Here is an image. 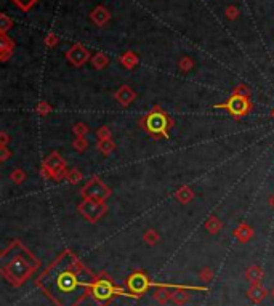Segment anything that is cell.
Returning <instances> with one entry per match:
<instances>
[{
	"mask_svg": "<svg viewBox=\"0 0 274 306\" xmlns=\"http://www.w3.org/2000/svg\"><path fill=\"white\" fill-rule=\"evenodd\" d=\"M46 44H48V45H55L56 44V37L55 36H48V39H46Z\"/></svg>",
	"mask_w": 274,
	"mask_h": 306,
	"instance_id": "obj_13",
	"label": "cell"
},
{
	"mask_svg": "<svg viewBox=\"0 0 274 306\" xmlns=\"http://www.w3.org/2000/svg\"><path fill=\"white\" fill-rule=\"evenodd\" d=\"M87 58H89V51H87L80 44L74 45V47L68 51V60L74 63L75 66H80L82 63H85Z\"/></svg>",
	"mask_w": 274,
	"mask_h": 306,
	"instance_id": "obj_3",
	"label": "cell"
},
{
	"mask_svg": "<svg viewBox=\"0 0 274 306\" xmlns=\"http://www.w3.org/2000/svg\"><path fill=\"white\" fill-rule=\"evenodd\" d=\"M226 108H228L234 115H242L249 109V103H247V100L244 96L236 95V96H232L231 100L228 101Z\"/></svg>",
	"mask_w": 274,
	"mask_h": 306,
	"instance_id": "obj_4",
	"label": "cell"
},
{
	"mask_svg": "<svg viewBox=\"0 0 274 306\" xmlns=\"http://www.w3.org/2000/svg\"><path fill=\"white\" fill-rule=\"evenodd\" d=\"M146 127H148L149 131H153V133H164L165 127H167L165 115L159 114V112H153L146 119Z\"/></svg>",
	"mask_w": 274,
	"mask_h": 306,
	"instance_id": "obj_2",
	"label": "cell"
},
{
	"mask_svg": "<svg viewBox=\"0 0 274 306\" xmlns=\"http://www.w3.org/2000/svg\"><path fill=\"white\" fill-rule=\"evenodd\" d=\"M122 63H124V66H127V67H133L137 65V56L128 51V53L122 56Z\"/></svg>",
	"mask_w": 274,
	"mask_h": 306,
	"instance_id": "obj_8",
	"label": "cell"
},
{
	"mask_svg": "<svg viewBox=\"0 0 274 306\" xmlns=\"http://www.w3.org/2000/svg\"><path fill=\"white\" fill-rule=\"evenodd\" d=\"M13 2L18 5V7L21 8V10H24V11H27L29 8H32L34 5L37 3V0H13Z\"/></svg>",
	"mask_w": 274,
	"mask_h": 306,
	"instance_id": "obj_9",
	"label": "cell"
},
{
	"mask_svg": "<svg viewBox=\"0 0 274 306\" xmlns=\"http://www.w3.org/2000/svg\"><path fill=\"white\" fill-rule=\"evenodd\" d=\"M130 285L135 292H141L143 288L146 287V282H144V278H141V276H133L130 281Z\"/></svg>",
	"mask_w": 274,
	"mask_h": 306,
	"instance_id": "obj_7",
	"label": "cell"
},
{
	"mask_svg": "<svg viewBox=\"0 0 274 306\" xmlns=\"http://www.w3.org/2000/svg\"><path fill=\"white\" fill-rule=\"evenodd\" d=\"M93 65H95L96 67H103L108 65V58L104 56L103 53H98L95 58H93Z\"/></svg>",
	"mask_w": 274,
	"mask_h": 306,
	"instance_id": "obj_10",
	"label": "cell"
},
{
	"mask_svg": "<svg viewBox=\"0 0 274 306\" xmlns=\"http://www.w3.org/2000/svg\"><path fill=\"white\" fill-rule=\"evenodd\" d=\"M109 18H111L109 11L104 7H96L91 13V21L95 22L96 26H104L109 21Z\"/></svg>",
	"mask_w": 274,
	"mask_h": 306,
	"instance_id": "obj_5",
	"label": "cell"
},
{
	"mask_svg": "<svg viewBox=\"0 0 274 306\" xmlns=\"http://www.w3.org/2000/svg\"><path fill=\"white\" fill-rule=\"evenodd\" d=\"M111 292H113V288H111L108 282H98L95 285V295L98 298H108L111 295Z\"/></svg>",
	"mask_w": 274,
	"mask_h": 306,
	"instance_id": "obj_6",
	"label": "cell"
},
{
	"mask_svg": "<svg viewBox=\"0 0 274 306\" xmlns=\"http://www.w3.org/2000/svg\"><path fill=\"white\" fill-rule=\"evenodd\" d=\"M226 15H228V18H231V20L237 18V8H234V7H229L228 10H226Z\"/></svg>",
	"mask_w": 274,
	"mask_h": 306,
	"instance_id": "obj_12",
	"label": "cell"
},
{
	"mask_svg": "<svg viewBox=\"0 0 274 306\" xmlns=\"http://www.w3.org/2000/svg\"><path fill=\"white\" fill-rule=\"evenodd\" d=\"M0 21H2V34L7 32L8 29L11 27V24H13V22H11V20L8 18V16H5V15L0 16Z\"/></svg>",
	"mask_w": 274,
	"mask_h": 306,
	"instance_id": "obj_11",
	"label": "cell"
},
{
	"mask_svg": "<svg viewBox=\"0 0 274 306\" xmlns=\"http://www.w3.org/2000/svg\"><path fill=\"white\" fill-rule=\"evenodd\" d=\"M56 285L60 287V290L64 293H72L75 290H79V281L72 273H69V271H64V273L58 276Z\"/></svg>",
	"mask_w": 274,
	"mask_h": 306,
	"instance_id": "obj_1",
	"label": "cell"
}]
</instances>
